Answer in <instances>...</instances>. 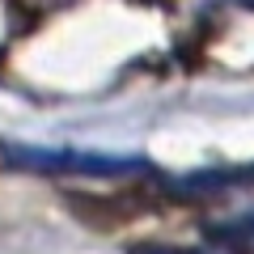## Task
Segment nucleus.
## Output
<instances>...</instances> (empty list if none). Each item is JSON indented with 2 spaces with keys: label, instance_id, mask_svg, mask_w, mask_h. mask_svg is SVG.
<instances>
[{
  "label": "nucleus",
  "instance_id": "1",
  "mask_svg": "<svg viewBox=\"0 0 254 254\" xmlns=\"http://www.w3.org/2000/svg\"><path fill=\"white\" fill-rule=\"evenodd\" d=\"M0 165L55 174V178H123V174L148 170L144 157L89 153V148H68V144H0Z\"/></svg>",
  "mask_w": 254,
  "mask_h": 254
}]
</instances>
